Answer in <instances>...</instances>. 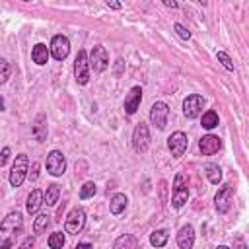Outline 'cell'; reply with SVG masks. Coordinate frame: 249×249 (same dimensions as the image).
<instances>
[{
	"instance_id": "6da1fadb",
	"label": "cell",
	"mask_w": 249,
	"mask_h": 249,
	"mask_svg": "<svg viewBox=\"0 0 249 249\" xmlns=\"http://www.w3.org/2000/svg\"><path fill=\"white\" fill-rule=\"evenodd\" d=\"M23 230V216L18 210H12L0 222V249H12L16 237Z\"/></svg>"
},
{
	"instance_id": "7a4b0ae2",
	"label": "cell",
	"mask_w": 249,
	"mask_h": 249,
	"mask_svg": "<svg viewBox=\"0 0 249 249\" xmlns=\"http://www.w3.org/2000/svg\"><path fill=\"white\" fill-rule=\"evenodd\" d=\"M189 198V181L183 173H177L173 179V191H171V206L173 208H181L185 206Z\"/></svg>"
},
{
	"instance_id": "3957f363",
	"label": "cell",
	"mask_w": 249,
	"mask_h": 249,
	"mask_svg": "<svg viewBox=\"0 0 249 249\" xmlns=\"http://www.w3.org/2000/svg\"><path fill=\"white\" fill-rule=\"evenodd\" d=\"M27 169H29V158L25 154H18L10 171V185L12 187H21L25 177H27Z\"/></svg>"
},
{
	"instance_id": "277c9868",
	"label": "cell",
	"mask_w": 249,
	"mask_h": 249,
	"mask_svg": "<svg viewBox=\"0 0 249 249\" xmlns=\"http://www.w3.org/2000/svg\"><path fill=\"white\" fill-rule=\"evenodd\" d=\"M233 193H235V187L231 183H226L214 196V206L218 210V214H226L230 208H231V202H233Z\"/></svg>"
},
{
	"instance_id": "5b68a950",
	"label": "cell",
	"mask_w": 249,
	"mask_h": 249,
	"mask_svg": "<svg viewBox=\"0 0 249 249\" xmlns=\"http://www.w3.org/2000/svg\"><path fill=\"white\" fill-rule=\"evenodd\" d=\"M148 146H150V130H148V124L140 121L132 130V148H134V152L144 154L148 150Z\"/></svg>"
},
{
	"instance_id": "8992f818",
	"label": "cell",
	"mask_w": 249,
	"mask_h": 249,
	"mask_svg": "<svg viewBox=\"0 0 249 249\" xmlns=\"http://www.w3.org/2000/svg\"><path fill=\"white\" fill-rule=\"evenodd\" d=\"M84 226H86V212H84V208H80V206H74L70 212H68V216H66V222H64V230L68 231V233H80L82 230H84Z\"/></svg>"
},
{
	"instance_id": "52a82bcc",
	"label": "cell",
	"mask_w": 249,
	"mask_h": 249,
	"mask_svg": "<svg viewBox=\"0 0 249 249\" xmlns=\"http://www.w3.org/2000/svg\"><path fill=\"white\" fill-rule=\"evenodd\" d=\"M74 76H76V82L82 86L89 82V62H88V53L84 49H80L74 58Z\"/></svg>"
},
{
	"instance_id": "ba28073f",
	"label": "cell",
	"mask_w": 249,
	"mask_h": 249,
	"mask_svg": "<svg viewBox=\"0 0 249 249\" xmlns=\"http://www.w3.org/2000/svg\"><path fill=\"white\" fill-rule=\"evenodd\" d=\"M88 62H89V68L93 72H103L107 66H109V54H107V49L103 45H95L88 56Z\"/></svg>"
},
{
	"instance_id": "9c48e42d",
	"label": "cell",
	"mask_w": 249,
	"mask_h": 249,
	"mask_svg": "<svg viewBox=\"0 0 249 249\" xmlns=\"http://www.w3.org/2000/svg\"><path fill=\"white\" fill-rule=\"evenodd\" d=\"M45 167H47V171H49L53 177H60V175L66 171V160H64V154H62L60 150H51L49 156H47Z\"/></svg>"
},
{
	"instance_id": "30bf717a",
	"label": "cell",
	"mask_w": 249,
	"mask_h": 249,
	"mask_svg": "<svg viewBox=\"0 0 249 249\" xmlns=\"http://www.w3.org/2000/svg\"><path fill=\"white\" fill-rule=\"evenodd\" d=\"M202 107H204V97L198 93H191L183 101V113L187 119H196L202 113Z\"/></svg>"
},
{
	"instance_id": "8fae6325",
	"label": "cell",
	"mask_w": 249,
	"mask_h": 249,
	"mask_svg": "<svg viewBox=\"0 0 249 249\" xmlns=\"http://www.w3.org/2000/svg\"><path fill=\"white\" fill-rule=\"evenodd\" d=\"M49 53L53 54L54 60H64V58L68 56V53H70V41H68V37H64V35H54V37L51 39Z\"/></svg>"
},
{
	"instance_id": "7c38bea8",
	"label": "cell",
	"mask_w": 249,
	"mask_h": 249,
	"mask_svg": "<svg viewBox=\"0 0 249 249\" xmlns=\"http://www.w3.org/2000/svg\"><path fill=\"white\" fill-rule=\"evenodd\" d=\"M167 117H169V107H167V103L156 101V103L152 105V109H150V121H152V124L161 130V128H165V124H167Z\"/></svg>"
},
{
	"instance_id": "4fadbf2b",
	"label": "cell",
	"mask_w": 249,
	"mask_h": 249,
	"mask_svg": "<svg viewBox=\"0 0 249 249\" xmlns=\"http://www.w3.org/2000/svg\"><path fill=\"white\" fill-rule=\"evenodd\" d=\"M187 146H189V138H187V134L181 132V130H175V132L167 138V148H169V152H171L173 158H181V156L185 154Z\"/></svg>"
},
{
	"instance_id": "5bb4252c",
	"label": "cell",
	"mask_w": 249,
	"mask_h": 249,
	"mask_svg": "<svg viewBox=\"0 0 249 249\" xmlns=\"http://www.w3.org/2000/svg\"><path fill=\"white\" fill-rule=\"evenodd\" d=\"M140 101H142V88L140 86L130 88V91H128V95L124 99V111H126V115H134L138 111V107H140Z\"/></svg>"
},
{
	"instance_id": "9a60e30c",
	"label": "cell",
	"mask_w": 249,
	"mask_h": 249,
	"mask_svg": "<svg viewBox=\"0 0 249 249\" xmlns=\"http://www.w3.org/2000/svg\"><path fill=\"white\" fill-rule=\"evenodd\" d=\"M198 148H200L202 156H212V154H216L222 148V140L218 136H214V134H206V136L200 138Z\"/></svg>"
},
{
	"instance_id": "2e32d148",
	"label": "cell",
	"mask_w": 249,
	"mask_h": 249,
	"mask_svg": "<svg viewBox=\"0 0 249 249\" xmlns=\"http://www.w3.org/2000/svg\"><path fill=\"white\" fill-rule=\"evenodd\" d=\"M43 200H45V193H43V191H39V189L31 191L29 196H27V202H25V210H27V214H31V216L37 214V212L41 210V206L45 204Z\"/></svg>"
},
{
	"instance_id": "e0dca14e",
	"label": "cell",
	"mask_w": 249,
	"mask_h": 249,
	"mask_svg": "<svg viewBox=\"0 0 249 249\" xmlns=\"http://www.w3.org/2000/svg\"><path fill=\"white\" fill-rule=\"evenodd\" d=\"M177 245H179V249H193V245H195V230H193L191 224H187V226H183L179 230Z\"/></svg>"
},
{
	"instance_id": "ac0fdd59",
	"label": "cell",
	"mask_w": 249,
	"mask_h": 249,
	"mask_svg": "<svg viewBox=\"0 0 249 249\" xmlns=\"http://www.w3.org/2000/svg\"><path fill=\"white\" fill-rule=\"evenodd\" d=\"M31 132H33L35 140H39V142L47 140V115L45 113H37L33 126H31Z\"/></svg>"
},
{
	"instance_id": "d6986e66",
	"label": "cell",
	"mask_w": 249,
	"mask_h": 249,
	"mask_svg": "<svg viewBox=\"0 0 249 249\" xmlns=\"http://www.w3.org/2000/svg\"><path fill=\"white\" fill-rule=\"evenodd\" d=\"M49 49H47V45H43V43H37V45H33V49H31V58H33V62L35 64H39V66H43V64H47L49 62Z\"/></svg>"
},
{
	"instance_id": "ffe728a7",
	"label": "cell",
	"mask_w": 249,
	"mask_h": 249,
	"mask_svg": "<svg viewBox=\"0 0 249 249\" xmlns=\"http://www.w3.org/2000/svg\"><path fill=\"white\" fill-rule=\"evenodd\" d=\"M126 196L123 195V193H117V195H113V198L109 200V210H111V214H121V212H124V208H126Z\"/></svg>"
},
{
	"instance_id": "44dd1931",
	"label": "cell",
	"mask_w": 249,
	"mask_h": 249,
	"mask_svg": "<svg viewBox=\"0 0 249 249\" xmlns=\"http://www.w3.org/2000/svg\"><path fill=\"white\" fill-rule=\"evenodd\" d=\"M204 173H206V177H208V181L212 185H218L222 181V169H220L218 163H206L204 165Z\"/></svg>"
},
{
	"instance_id": "7402d4cb",
	"label": "cell",
	"mask_w": 249,
	"mask_h": 249,
	"mask_svg": "<svg viewBox=\"0 0 249 249\" xmlns=\"http://www.w3.org/2000/svg\"><path fill=\"white\" fill-rule=\"evenodd\" d=\"M58 196H60V189H58V185L56 183H51L49 187H47V191H45V204L47 206H54L56 202H58Z\"/></svg>"
},
{
	"instance_id": "603a6c76",
	"label": "cell",
	"mask_w": 249,
	"mask_h": 249,
	"mask_svg": "<svg viewBox=\"0 0 249 249\" xmlns=\"http://www.w3.org/2000/svg\"><path fill=\"white\" fill-rule=\"evenodd\" d=\"M218 123H220V119H218V113L216 111H206L204 115H202V121H200V124L206 128V130H212L214 126H218Z\"/></svg>"
},
{
	"instance_id": "cb8c5ba5",
	"label": "cell",
	"mask_w": 249,
	"mask_h": 249,
	"mask_svg": "<svg viewBox=\"0 0 249 249\" xmlns=\"http://www.w3.org/2000/svg\"><path fill=\"white\" fill-rule=\"evenodd\" d=\"M113 249H136V241H134V237L130 233H124V235L117 237Z\"/></svg>"
},
{
	"instance_id": "d4e9b609",
	"label": "cell",
	"mask_w": 249,
	"mask_h": 249,
	"mask_svg": "<svg viewBox=\"0 0 249 249\" xmlns=\"http://www.w3.org/2000/svg\"><path fill=\"white\" fill-rule=\"evenodd\" d=\"M167 239H169V233H167L165 230H156V231H152V235H150V243H152L154 247H163V245L167 243Z\"/></svg>"
},
{
	"instance_id": "484cf974",
	"label": "cell",
	"mask_w": 249,
	"mask_h": 249,
	"mask_svg": "<svg viewBox=\"0 0 249 249\" xmlns=\"http://www.w3.org/2000/svg\"><path fill=\"white\" fill-rule=\"evenodd\" d=\"M51 224V216L49 214H39L33 222V233H43Z\"/></svg>"
},
{
	"instance_id": "4316f807",
	"label": "cell",
	"mask_w": 249,
	"mask_h": 249,
	"mask_svg": "<svg viewBox=\"0 0 249 249\" xmlns=\"http://www.w3.org/2000/svg\"><path fill=\"white\" fill-rule=\"evenodd\" d=\"M47 243H49L51 249H62V245H64V233L62 231H53L49 235Z\"/></svg>"
},
{
	"instance_id": "83f0119b",
	"label": "cell",
	"mask_w": 249,
	"mask_h": 249,
	"mask_svg": "<svg viewBox=\"0 0 249 249\" xmlns=\"http://www.w3.org/2000/svg\"><path fill=\"white\" fill-rule=\"evenodd\" d=\"M95 191H97L95 183H93V181H88V183H84V185H82V189H80V198H82V200L91 198V196L95 195Z\"/></svg>"
},
{
	"instance_id": "f1b7e54d",
	"label": "cell",
	"mask_w": 249,
	"mask_h": 249,
	"mask_svg": "<svg viewBox=\"0 0 249 249\" xmlns=\"http://www.w3.org/2000/svg\"><path fill=\"white\" fill-rule=\"evenodd\" d=\"M216 58L224 64V68H228V70H233V62H231V58H230V54L228 53H224V51H218L216 53Z\"/></svg>"
},
{
	"instance_id": "f546056e",
	"label": "cell",
	"mask_w": 249,
	"mask_h": 249,
	"mask_svg": "<svg viewBox=\"0 0 249 249\" xmlns=\"http://www.w3.org/2000/svg\"><path fill=\"white\" fill-rule=\"evenodd\" d=\"M10 78V64L6 58H0V84H4Z\"/></svg>"
},
{
	"instance_id": "4dcf8cb0",
	"label": "cell",
	"mask_w": 249,
	"mask_h": 249,
	"mask_svg": "<svg viewBox=\"0 0 249 249\" xmlns=\"http://www.w3.org/2000/svg\"><path fill=\"white\" fill-rule=\"evenodd\" d=\"M173 27H175V31H177V35H179L181 39H191V31H189L185 25H181V23H175Z\"/></svg>"
},
{
	"instance_id": "1f68e13d",
	"label": "cell",
	"mask_w": 249,
	"mask_h": 249,
	"mask_svg": "<svg viewBox=\"0 0 249 249\" xmlns=\"http://www.w3.org/2000/svg\"><path fill=\"white\" fill-rule=\"evenodd\" d=\"M10 156H12V150H10L8 146H6V148H2V152H0V167H4V165L8 163Z\"/></svg>"
},
{
	"instance_id": "d6a6232c",
	"label": "cell",
	"mask_w": 249,
	"mask_h": 249,
	"mask_svg": "<svg viewBox=\"0 0 249 249\" xmlns=\"http://www.w3.org/2000/svg\"><path fill=\"white\" fill-rule=\"evenodd\" d=\"M33 247H35V237H31V235L25 237V241L19 245V249H33Z\"/></svg>"
},
{
	"instance_id": "836d02e7",
	"label": "cell",
	"mask_w": 249,
	"mask_h": 249,
	"mask_svg": "<svg viewBox=\"0 0 249 249\" xmlns=\"http://www.w3.org/2000/svg\"><path fill=\"white\" fill-rule=\"evenodd\" d=\"M37 177H39V163L35 161V163L31 165V173H29V179H31V181H35Z\"/></svg>"
},
{
	"instance_id": "e575fe53",
	"label": "cell",
	"mask_w": 249,
	"mask_h": 249,
	"mask_svg": "<svg viewBox=\"0 0 249 249\" xmlns=\"http://www.w3.org/2000/svg\"><path fill=\"white\" fill-rule=\"evenodd\" d=\"M123 68H124V60H123V58H117V64H115V76H121Z\"/></svg>"
},
{
	"instance_id": "d590c367",
	"label": "cell",
	"mask_w": 249,
	"mask_h": 249,
	"mask_svg": "<svg viewBox=\"0 0 249 249\" xmlns=\"http://www.w3.org/2000/svg\"><path fill=\"white\" fill-rule=\"evenodd\" d=\"M107 6H109L111 10H121V4H119V2H107Z\"/></svg>"
},
{
	"instance_id": "8d00e7d4",
	"label": "cell",
	"mask_w": 249,
	"mask_h": 249,
	"mask_svg": "<svg viewBox=\"0 0 249 249\" xmlns=\"http://www.w3.org/2000/svg\"><path fill=\"white\" fill-rule=\"evenodd\" d=\"M163 4H165V6H167V8H177V6H179V4H177V2H175V0H165V2H163Z\"/></svg>"
},
{
	"instance_id": "74e56055",
	"label": "cell",
	"mask_w": 249,
	"mask_h": 249,
	"mask_svg": "<svg viewBox=\"0 0 249 249\" xmlns=\"http://www.w3.org/2000/svg\"><path fill=\"white\" fill-rule=\"evenodd\" d=\"M76 249H93V247H91V243H78Z\"/></svg>"
},
{
	"instance_id": "f35d334b",
	"label": "cell",
	"mask_w": 249,
	"mask_h": 249,
	"mask_svg": "<svg viewBox=\"0 0 249 249\" xmlns=\"http://www.w3.org/2000/svg\"><path fill=\"white\" fill-rule=\"evenodd\" d=\"M6 109V103H4V97L0 95V111H4Z\"/></svg>"
},
{
	"instance_id": "ab89813d",
	"label": "cell",
	"mask_w": 249,
	"mask_h": 249,
	"mask_svg": "<svg viewBox=\"0 0 249 249\" xmlns=\"http://www.w3.org/2000/svg\"><path fill=\"white\" fill-rule=\"evenodd\" d=\"M216 249H230V247H228V245H218Z\"/></svg>"
}]
</instances>
